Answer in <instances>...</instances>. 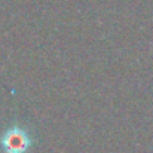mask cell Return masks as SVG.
<instances>
[{"label": "cell", "mask_w": 153, "mask_h": 153, "mask_svg": "<svg viewBox=\"0 0 153 153\" xmlns=\"http://www.w3.org/2000/svg\"><path fill=\"white\" fill-rule=\"evenodd\" d=\"M30 146L31 138L21 126H12L0 137V147L4 153H27Z\"/></svg>", "instance_id": "obj_1"}]
</instances>
